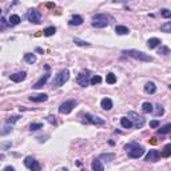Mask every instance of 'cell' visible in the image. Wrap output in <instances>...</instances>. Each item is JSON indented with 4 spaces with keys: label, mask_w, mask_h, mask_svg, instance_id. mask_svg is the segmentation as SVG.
Segmentation results:
<instances>
[{
    "label": "cell",
    "mask_w": 171,
    "mask_h": 171,
    "mask_svg": "<svg viewBox=\"0 0 171 171\" xmlns=\"http://www.w3.org/2000/svg\"><path fill=\"white\" fill-rule=\"evenodd\" d=\"M33 160H35V159H33L32 156H27V158L24 159V166H26V167H28V169H29V167H31V165L33 163Z\"/></svg>",
    "instance_id": "obj_36"
},
{
    "label": "cell",
    "mask_w": 171,
    "mask_h": 171,
    "mask_svg": "<svg viewBox=\"0 0 171 171\" xmlns=\"http://www.w3.org/2000/svg\"><path fill=\"white\" fill-rule=\"evenodd\" d=\"M27 78V72L26 71H22V72H16V74H12V75H9V79L12 80V82L15 83H20L23 82Z\"/></svg>",
    "instance_id": "obj_11"
},
{
    "label": "cell",
    "mask_w": 171,
    "mask_h": 171,
    "mask_svg": "<svg viewBox=\"0 0 171 171\" xmlns=\"http://www.w3.org/2000/svg\"><path fill=\"white\" fill-rule=\"evenodd\" d=\"M170 131H171V125H170V123H167V125H165L163 127H160V128L158 130V132L162 134V135H163V134H169Z\"/></svg>",
    "instance_id": "obj_29"
},
{
    "label": "cell",
    "mask_w": 171,
    "mask_h": 171,
    "mask_svg": "<svg viewBox=\"0 0 171 171\" xmlns=\"http://www.w3.org/2000/svg\"><path fill=\"white\" fill-rule=\"evenodd\" d=\"M12 126H8V125H7L5 127H3V128L2 130H0V135H2V136H4V135H7V134H9V132H12Z\"/></svg>",
    "instance_id": "obj_30"
},
{
    "label": "cell",
    "mask_w": 171,
    "mask_h": 171,
    "mask_svg": "<svg viewBox=\"0 0 171 171\" xmlns=\"http://www.w3.org/2000/svg\"><path fill=\"white\" fill-rule=\"evenodd\" d=\"M127 118L131 120L132 126H135V128H142V127L145 126V118H143L142 115H139V114H136L134 111H130Z\"/></svg>",
    "instance_id": "obj_5"
},
{
    "label": "cell",
    "mask_w": 171,
    "mask_h": 171,
    "mask_svg": "<svg viewBox=\"0 0 171 171\" xmlns=\"http://www.w3.org/2000/svg\"><path fill=\"white\" fill-rule=\"evenodd\" d=\"M142 111L146 112V114L152 112V111H154V106H152L150 102H145V103L142 104Z\"/></svg>",
    "instance_id": "obj_21"
},
{
    "label": "cell",
    "mask_w": 171,
    "mask_h": 171,
    "mask_svg": "<svg viewBox=\"0 0 171 171\" xmlns=\"http://www.w3.org/2000/svg\"><path fill=\"white\" fill-rule=\"evenodd\" d=\"M159 125L160 123L158 120H151V122H150V127H151V128H156V127H159Z\"/></svg>",
    "instance_id": "obj_41"
},
{
    "label": "cell",
    "mask_w": 171,
    "mask_h": 171,
    "mask_svg": "<svg viewBox=\"0 0 171 171\" xmlns=\"http://www.w3.org/2000/svg\"><path fill=\"white\" fill-rule=\"evenodd\" d=\"M68 79H70V71L67 68L62 70V71H59L55 75V78H53V80H52V86L53 87H62Z\"/></svg>",
    "instance_id": "obj_4"
},
{
    "label": "cell",
    "mask_w": 171,
    "mask_h": 171,
    "mask_svg": "<svg viewBox=\"0 0 171 171\" xmlns=\"http://www.w3.org/2000/svg\"><path fill=\"white\" fill-rule=\"evenodd\" d=\"M159 53H162V55H169L170 53V50H169V47H160L159 48Z\"/></svg>",
    "instance_id": "obj_40"
},
{
    "label": "cell",
    "mask_w": 171,
    "mask_h": 171,
    "mask_svg": "<svg viewBox=\"0 0 171 171\" xmlns=\"http://www.w3.org/2000/svg\"><path fill=\"white\" fill-rule=\"evenodd\" d=\"M3 171H15V169H13L12 166H7V167H5V169L3 170Z\"/></svg>",
    "instance_id": "obj_43"
},
{
    "label": "cell",
    "mask_w": 171,
    "mask_h": 171,
    "mask_svg": "<svg viewBox=\"0 0 171 171\" xmlns=\"http://www.w3.org/2000/svg\"><path fill=\"white\" fill-rule=\"evenodd\" d=\"M91 169L92 171H104V167H103L100 159H94L91 163Z\"/></svg>",
    "instance_id": "obj_15"
},
{
    "label": "cell",
    "mask_w": 171,
    "mask_h": 171,
    "mask_svg": "<svg viewBox=\"0 0 171 171\" xmlns=\"http://www.w3.org/2000/svg\"><path fill=\"white\" fill-rule=\"evenodd\" d=\"M48 99V95L47 94H35V95H31L29 96V100L31 102H35V103H43Z\"/></svg>",
    "instance_id": "obj_12"
},
{
    "label": "cell",
    "mask_w": 171,
    "mask_h": 171,
    "mask_svg": "<svg viewBox=\"0 0 171 171\" xmlns=\"http://www.w3.org/2000/svg\"><path fill=\"white\" fill-rule=\"evenodd\" d=\"M150 142H151L152 145H155V143H156V140H155V138H151V140H150Z\"/></svg>",
    "instance_id": "obj_45"
},
{
    "label": "cell",
    "mask_w": 171,
    "mask_h": 171,
    "mask_svg": "<svg viewBox=\"0 0 171 171\" xmlns=\"http://www.w3.org/2000/svg\"><path fill=\"white\" fill-rule=\"evenodd\" d=\"M90 74H91L90 71H83V72L79 74L78 78H76V82H78L79 86L87 87L90 84V79H91V75H90Z\"/></svg>",
    "instance_id": "obj_8"
},
{
    "label": "cell",
    "mask_w": 171,
    "mask_h": 171,
    "mask_svg": "<svg viewBox=\"0 0 171 171\" xmlns=\"http://www.w3.org/2000/svg\"><path fill=\"white\" fill-rule=\"evenodd\" d=\"M0 15H2V9H0Z\"/></svg>",
    "instance_id": "obj_47"
},
{
    "label": "cell",
    "mask_w": 171,
    "mask_h": 171,
    "mask_svg": "<svg viewBox=\"0 0 171 171\" xmlns=\"http://www.w3.org/2000/svg\"><path fill=\"white\" fill-rule=\"evenodd\" d=\"M83 122L84 123H91V125H95V126H103L106 123L104 119L99 118V116H94V115H91V114H86Z\"/></svg>",
    "instance_id": "obj_9"
},
{
    "label": "cell",
    "mask_w": 171,
    "mask_h": 171,
    "mask_svg": "<svg viewBox=\"0 0 171 171\" xmlns=\"http://www.w3.org/2000/svg\"><path fill=\"white\" fill-rule=\"evenodd\" d=\"M126 150H127L128 158H132V159H138L145 155V147L139 146L138 143H130V145L126 146Z\"/></svg>",
    "instance_id": "obj_1"
},
{
    "label": "cell",
    "mask_w": 171,
    "mask_h": 171,
    "mask_svg": "<svg viewBox=\"0 0 171 171\" xmlns=\"http://www.w3.org/2000/svg\"><path fill=\"white\" fill-rule=\"evenodd\" d=\"M160 15H162L165 19H170V18H171V12H170L167 8H163L162 11H160Z\"/></svg>",
    "instance_id": "obj_35"
},
{
    "label": "cell",
    "mask_w": 171,
    "mask_h": 171,
    "mask_svg": "<svg viewBox=\"0 0 171 171\" xmlns=\"http://www.w3.org/2000/svg\"><path fill=\"white\" fill-rule=\"evenodd\" d=\"M7 27H8V23L5 22V19H0V31H4V29H7Z\"/></svg>",
    "instance_id": "obj_39"
},
{
    "label": "cell",
    "mask_w": 171,
    "mask_h": 171,
    "mask_svg": "<svg viewBox=\"0 0 171 171\" xmlns=\"http://www.w3.org/2000/svg\"><path fill=\"white\" fill-rule=\"evenodd\" d=\"M100 159H107V162H111L114 159V154H103L100 155Z\"/></svg>",
    "instance_id": "obj_37"
},
{
    "label": "cell",
    "mask_w": 171,
    "mask_h": 171,
    "mask_svg": "<svg viewBox=\"0 0 171 171\" xmlns=\"http://www.w3.org/2000/svg\"><path fill=\"white\" fill-rule=\"evenodd\" d=\"M29 170L31 171H40V165L38 160H33V163L31 165V167H29Z\"/></svg>",
    "instance_id": "obj_34"
},
{
    "label": "cell",
    "mask_w": 171,
    "mask_h": 171,
    "mask_svg": "<svg viewBox=\"0 0 171 171\" xmlns=\"http://www.w3.org/2000/svg\"><path fill=\"white\" fill-rule=\"evenodd\" d=\"M55 32H56V28L53 26H51V27H47V28H44L43 35H44V36H52Z\"/></svg>",
    "instance_id": "obj_24"
},
{
    "label": "cell",
    "mask_w": 171,
    "mask_h": 171,
    "mask_svg": "<svg viewBox=\"0 0 171 171\" xmlns=\"http://www.w3.org/2000/svg\"><path fill=\"white\" fill-rule=\"evenodd\" d=\"M27 19L31 23H33V24H40L42 23V13L38 9H29L27 12Z\"/></svg>",
    "instance_id": "obj_7"
},
{
    "label": "cell",
    "mask_w": 171,
    "mask_h": 171,
    "mask_svg": "<svg viewBox=\"0 0 171 171\" xmlns=\"http://www.w3.org/2000/svg\"><path fill=\"white\" fill-rule=\"evenodd\" d=\"M115 32L118 33V35H128L130 29L127 28V27H125V26H116L115 27Z\"/></svg>",
    "instance_id": "obj_19"
},
{
    "label": "cell",
    "mask_w": 171,
    "mask_h": 171,
    "mask_svg": "<svg viewBox=\"0 0 171 171\" xmlns=\"http://www.w3.org/2000/svg\"><path fill=\"white\" fill-rule=\"evenodd\" d=\"M159 158H160V154L158 150H150L147 152V155L145 156V160H147V162H158Z\"/></svg>",
    "instance_id": "obj_10"
},
{
    "label": "cell",
    "mask_w": 171,
    "mask_h": 171,
    "mask_svg": "<svg viewBox=\"0 0 171 171\" xmlns=\"http://www.w3.org/2000/svg\"><path fill=\"white\" fill-rule=\"evenodd\" d=\"M120 125H122L123 128H131V127H132L131 120H130L128 118H127V116H125V118L120 119Z\"/></svg>",
    "instance_id": "obj_22"
},
{
    "label": "cell",
    "mask_w": 171,
    "mask_h": 171,
    "mask_svg": "<svg viewBox=\"0 0 171 171\" xmlns=\"http://www.w3.org/2000/svg\"><path fill=\"white\" fill-rule=\"evenodd\" d=\"M24 62L28 64H33L36 62V55L35 53H26L24 55Z\"/></svg>",
    "instance_id": "obj_20"
},
{
    "label": "cell",
    "mask_w": 171,
    "mask_h": 171,
    "mask_svg": "<svg viewBox=\"0 0 171 171\" xmlns=\"http://www.w3.org/2000/svg\"><path fill=\"white\" fill-rule=\"evenodd\" d=\"M60 171H68V170H67V169H62V170H60Z\"/></svg>",
    "instance_id": "obj_46"
},
{
    "label": "cell",
    "mask_w": 171,
    "mask_h": 171,
    "mask_svg": "<svg viewBox=\"0 0 171 171\" xmlns=\"http://www.w3.org/2000/svg\"><path fill=\"white\" fill-rule=\"evenodd\" d=\"M20 22H22V19H20L19 15H11V16H9V22L8 23L11 26H18Z\"/></svg>",
    "instance_id": "obj_23"
},
{
    "label": "cell",
    "mask_w": 171,
    "mask_h": 171,
    "mask_svg": "<svg viewBox=\"0 0 171 171\" xmlns=\"http://www.w3.org/2000/svg\"><path fill=\"white\" fill-rule=\"evenodd\" d=\"M122 53H125L127 56H131V58L140 60V62H152V58L147 53L142 52V51H136V50H125Z\"/></svg>",
    "instance_id": "obj_3"
},
{
    "label": "cell",
    "mask_w": 171,
    "mask_h": 171,
    "mask_svg": "<svg viewBox=\"0 0 171 171\" xmlns=\"http://www.w3.org/2000/svg\"><path fill=\"white\" fill-rule=\"evenodd\" d=\"M100 82H102V78H100L99 75H94L92 78L90 79V84H94V86H95V84H99Z\"/></svg>",
    "instance_id": "obj_32"
},
{
    "label": "cell",
    "mask_w": 171,
    "mask_h": 171,
    "mask_svg": "<svg viewBox=\"0 0 171 171\" xmlns=\"http://www.w3.org/2000/svg\"><path fill=\"white\" fill-rule=\"evenodd\" d=\"M100 106H102V108L103 110H111L112 108V100L110 99V98H104V99H102V102H100Z\"/></svg>",
    "instance_id": "obj_16"
},
{
    "label": "cell",
    "mask_w": 171,
    "mask_h": 171,
    "mask_svg": "<svg viewBox=\"0 0 171 171\" xmlns=\"http://www.w3.org/2000/svg\"><path fill=\"white\" fill-rule=\"evenodd\" d=\"M160 29H162L163 32H166V33H170L171 32V22H167L163 26H160Z\"/></svg>",
    "instance_id": "obj_31"
},
{
    "label": "cell",
    "mask_w": 171,
    "mask_h": 171,
    "mask_svg": "<svg viewBox=\"0 0 171 171\" xmlns=\"http://www.w3.org/2000/svg\"><path fill=\"white\" fill-rule=\"evenodd\" d=\"M9 146H12V143H11V142L4 143V145H2V149H7V147H9Z\"/></svg>",
    "instance_id": "obj_44"
},
{
    "label": "cell",
    "mask_w": 171,
    "mask_h": 171,
    "mask_svg": "<svg viewBox=\"0 0 171 171\" xmlns=\"http://www.w3.org/2000/svg\"><path fill=\"white\" fill-rule=\"evenodd\" d=\"M47 120H48L51 125H56V119H55V116H47Z\"/></svg>",
    "instance_id": "obj_42"
},
{
    "label": "cell",
    "mask_w": 171,
    "mask_h": 171,
    "mask_svg": "<svg viewBox=\"0 0 171 171\" xmlns=\"http://www.w3.org/2000/svg\"><path fill=\"white\" fill-rule=\"evenodd\" d=\"M83 22H84V20H83V18L80 15H72L71 19L68 20V24L70 26H80Z\"/></svg>",
    "instance_id": "obj_14"
},
{
    "label": "cell",
    "mask_w": 171,
    "mask_h": 171,
    "mask_svg": "<svg viewBox=\"0 0 171 171\" xmlns=\"http://www.w3.org/2000/svg\"><path fill=\"white\" fill-rule=\"evenodd\" d=\"M155 107H156V111H155V115H156V116L163 115V114H165V110H163V107L160 106V104H156Z\"/></svg>",
    "instance_id": "obj_38"
},
{
    "label": "cell",
    "mask_w": 171,
    "mask_h": 171,
    "mask_svg": "<svg viewBox=\"0 0 171 171\" xmlns=\"http://www.w3.org/2000/svg\"><path fill=\"white\" fill-rule=\"evenodd\" d=\"M106 82L108 83V84H115V83H116V76L114 75L112 72L107 74V76H106Z\"/></svg>",
    "instance_id": "obj_27"
},
{
    "label": "cell",
    "mask_w": 171,
    "mask_h": 171,
    "mask_svg": "<svg viewBox=\"0 0 171 171\" xmlns=\"http://www.w3.org/2000/svg\"><path fill=\"white\" fill-rule=\"evenodd\" d=\"M110 22H111V16L106 15V13H98V15H95L92 18L91 24L95 28H104V27L110 24Z\"/></svg>",
    "instance_id": "obj_2"
},
{
    "label": "cell",
    "mask_w": 171,
    "mask_h": 171,
    "mask_svg": "<svg viewBox=\"0 0 171 171\" xmlns=\"http://www.w3.org/2000/svg\"><path fill=\"white\" fill-rule=\"evenodd\" d=\"M78 106V100H67V102L62 103V104L59 106V112L60 114H70L72 111L75 107Z\"/></svg>",
    "instance_id": "obj_6"
},
{
    "label": "cell",
    "mask_w": 171,
    "mask_h": 171,
    "mask_svg": "<svg viewBox=\"0 0 171 171\" xmlns=\"http://www.w3.org/2000/svg\"><path fill=\"white\" fill-rule=\"evenodd\" d=\"M20 118H22V116H20V115H12V116H9V118H7V120H5V123H7V125H13V123H16V122H18V120L20 119Z\"/></svg>",
    "instance_id": "obj_25"
},
{
    "label": "cell",
    "mask_w": 171,
    "mask_h": 171,
    "mask_svg": "<svg viewBox=\"0 0 171 171\" xmlns=\"http://www.w3.org/2000/svg\"><path fill=\"white\" fill-rule=\"evenodd\" d=\"M40 128H43L42 123H32V125L29 126V131H38Z\"/></svg>",
    "instance_id": "obj_33"
},
{
    "label": "cell",
    "mask_w": 171,
    "mask_h": 171,
    "mask_svg": "<svg viewBox=\"0 0 171 171\" xmlns=\"http://www.w3.org/2000/svg\"><path fill=\"white\" fill-rule=\"evenodd\" d=\"M160 39L158 38H151V39H149V42H147V47H149L150 50H152V48H156L159 44H160Z\"/></svg>",
    "instance_id": "obj_17"
},
{
    "label": "cell",
    "mask_w": 171,
    "mask_h": 171,
    "mask_svg": "<svg viewBox=\"0 0 171 171\" xmlns=\"http://www.w3.org/2000/svg\"><path fill=\"white\" fill-rule=\"evenodd\" d=\"M160 155H162L163 158H169V156L171 155V145H170V143L165 146V149H163V151H162Z\"/></svg>",
    "instance_id": "obj_26"
},
{
    "label": "cell",
    "mask_w": 171,
    "mask_h": 171,
    "mask_svg": "<svg viewBox=\"0 0 171 171\" xmlns=\"http://www.w3.org/2000/svg\"><path fill=\"white\" fill-rule=\"evenodd\" d=\"M145 91L147 94H155L156 92V86L152 82H149L145 84Z\"/></svg>",
    "instance_id": "obj_18"
},
{
    "label": "cell",
    "mask_w": 171,
    "mask_h": 171,
    "mask_svg": "<svg viewBox=\"0 0 171 171\" xmlns=\"http://www.w3.org/2000/svg\"><path fill=\"white\" fill-rule=\"evenodd\" d=\"M48 79H50V72H47V74H44V75H43L42 78H40V79H39L38 82H36V83H35V84H33L32 87H33V88H35V90L42 88L43 86H46V83H47V80H48Z\"/></svg>",
    "instance_id": "obj_13"
},
{
    "label": "cell",
    "mask_w": 171,
    "mask_h": 171,
    "mask_svg": "<svg viewBox=\"0 0 171 171\" xmlns=\"http://www.w3.org/2000/svg\"><path fill=\"white\" fill-rule=\"evenodd\" d=\"M74 43H75L76 46H80V47H90V46H91V43L84 42V40H80L78 38H74Z\"/></svg>",
    "instance_id": "obj_28"
}]
</instances>
